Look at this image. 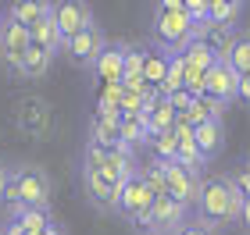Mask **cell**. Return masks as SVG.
Here are the masks:
<instances>
[{
	"instance_id": "8d00e7d4",
	"label": "cell",
	"mask_w": 250,
	"mask_h": 235,
	"mask_svg": "<svg viewBox=\"0 0 250 235\" xmlns=\"http://www.w3.org/2000/svg\"><path fill=\"white\" fill-rule=\"evenodd\" d=\"M0 235H4V232H0Z\"/></svg>"
},
{
	"instance_id": "4fadbf2b",
	"label": "cell",
	"mask_w": 250,
	"mask_h": 235,
	"mask_svg": "<svg viewBox=\"0 0 250 235\" xmlns=\"http://www.w3.org/2000/svg\"><path fill=\"white\" fill-rule=\"evenodd\" d=\"M236 82H240V75L229 68V61L214 57V64H211L208 72H204V86H200V93H208V96H214V100H222V104H232V100H236Z\"/></svg>"
},
{
	"instance_id": "9c48e42d",
	"label": "cell",
	"mask_w": 250,
	"mask_h": 235,
	"mask_svg": "<svg viewBox=\"0 0 250 235\" xmlns=\"http://www.w3.org/2000/svg\"><path fill=\"white\" fill-rule=\"evenodd\" d=\"M79 178H83V193H86L89 203H93L100 214H115V207H118V193H122V182H111L107 175L93 171L89 164H83Z\"/></svg>"
},
{
	"instance_id": "cb8c5ba5",
	"label": "cell",
	"mask_w": 250,
	"mask_h": 235,
	"mask_svg": "<svg viewBox=\"0 0 250 235\" xmlns=\"http://www.w3.org/2000/svg\"><path fill=\"white\" fill-rule=\"evenodd\" d=\"M222 61H229V68L236 75H250V36H247V29H240V36L232 39V47Z\"/></svg>"
},
{
	"instance_id": "836d02e7",
	"label": "cell",
	"mask_w": 250,
	"mask_h": 235,
	"mask_svg": "<svg viewBox=\"0 0 250 235\" xmlns=\"http://www.w3.org/2000/svg\"><path fill=\"white\" fill-rule=\"evenodd\" d=\"M4 189H7V164L0 161V203H4Z\"/></svg>"
},
{
	"instance_id": "3957f363",
	"label": "cell",
	"mask_w": 250,
	"mask_h": 235,
	"mask_svg": "<svg viewBox=\"0 0 250 235\" xmlns=\"http://www.w3.org/2000/svg\"><path fill=\"white\" fill-rule=\"evenodd\" d=\"M189 21H193V15L183 7H157L154 18H150L154 43L165 47L168 54H179L189 43Z\"/></svg>"
},
{
	"instance_id": "1f68e13d",
	"label": "cell",
	"mask_w": 250,
	"mask_h": 235,
	"mask_svg": "<svg viewBox=\"0 0 250 235\" xmlns=\"http://www.w3.org/2000/svg\"><path fill=\"white\" fill-rule=\"evenodd\" d=\"M232 178V185L240 189L243 196H250V182H247V167H236V175H229Z\"/></svg>"
},
{
	"instance_id": "d6a6232c",
	"label": "cell",
	"mask_w": 250,
	"mask_h": 235,
	"mask_svg": "<svg viewBox=\"0 0 250 235\" xmlns=\"http://www.w3.org/2000/svg\"><path fill=\"white\" fill-rule=\"evenodd\" d=\"M0 232H4V235H25V232H21V228H18V225H15L11 217L4 221V225H0Z\"/></svg>"
},
{
	"instance_id": "f1b7e54d",
	"label": "cell",
	"mask_w": 250,
	"mask_h": 235,
	"mask_svg": "<svg viewBox=\"0 0 250 235\" xmlns=\"http://www.w3.org/2000/svg\"><path fill=\"white\" fill-rule=\"evenodd\" d=\"M143 100H146V93H136V89H125V86H122L118 114H143Z\"/></svg>"
},
{
	"instance_id": "8992f818",
	"label": "cell",
	"mask_w": 250,
	"mask_h": 235,
	"mask_svg": "<svg viewBox=\"0 0 250 235\" xmlns=\"http://www.w3.org/2000/svg\"><path fill=\"white\" fill-rule=\"evenodd\" d=\"M150 203H154V189L140 178V171H136V175H129V178L122 182V193H118V207H115V214H122L136 232H140V228H143V221H146V214H150Z\"/></svg>"
},
{
	"instance_id": "603a6c76",
	"label": "cell",
	"mask_w": 250,
	"mask_h": 235,
	"mask_svg": "<svg viewBox=\"0 0 250 235\" xmlns=\"http://www.w3.org/2000/svg\"><path fill=\"white\" fill-rule=\"evenodd\" d=\"M29 43H36V47L50 50V54L61 50V32H58V25H54L50 15H43L40 21H32V25H29Z\"/></svg>"
},
{
	"instance_id": "30bf717a",
	"label": "cell",
	"mask_w": 250,
	"mask_h": 235,
	"mask_svg": "<svg viewBox=\"0 0 250 235\" xmlns=\"http://www.w3.org/2000/svg\"><path fill=\"white\" fill-rule=\"evenodd\" d=\"M50 18L58 25L61 39L72 36V32L93 25V4L89 0H50Z\"/></svg>"
},
{
	"instance_id": "d4e9b609",
	"label": "cell",
	"mask_w": 250,
	"mask_h": 235,
	"mask_svg": "<svg viewBox=\"0 0 250 235\" xmlns=\"http://www.w3.org/2000/svg\"><path fill=\"white\" fill-rule=\"evenodd\" d=\"M240 21H232V25H211L208 29V36H204V39H208V47L214 50V57H225V54H229V47H232V39L236 36H240Z\"/></svg>"
},
{
	"instance_id": "44dd1931",
	"label": "cell",
	"mask_w": 250,
	"mask_h": 235,
	"mask_svg": "<svg viewBox=\"0 0 250 235\" xmlns=\"http://www.w3.org/2000/svg\"><path fill=\"white\" fill-rule=\"evenodd\" d=\"M118 136H122L125 146L140 150V146H146V139H150V128H146L143 114H118Z\"/></svg>"
},
{
	"instance_id": "7402d4cb",
	"label": "cell",
	"mask_w": 250,
	"mask_h": 235,
	"mask_svg": "<svg viewBox=\"0 0 250 235\" xmlns=\"http://www.w3.org/2000/svg\"><path fill=\"white\" fill-rule=\"evenodd\" d=\"M4 15L29 29L32 21H40L43 15H50V0H11V7L4 11Z\"/></svg>"
},
{
	"instance_id": "d6986e66",
	"label": "cell",
	"mask_w": 250,
	"mask_h": 235,
	"mask_svg": "<svg viewBox=\"0 0 250 235\" xmlns=\"http://www.w3.org/2000/svg\"><path fill=\"white\" fill-rule=\"evenodd\" d=\"M125 47L129 43H107L104 50H100V57L93 61V72L100 82H122V57H125Z\"/></svg>"
},
{
	"instance_id": "7c38bea8",
	"label": "cell",
	"mask_w": 250,
	"mask_h": 235,
	"mask_svg": "<svg viewBox=\"0 0 250 235\" xmlns=\"http://www.w3.org/2000/svg\"><path fill=\"white\" fill-rule=\"evenodd\" d=\"M200 171H189L179 161H165V185H168V196H175L179 203H186L193 210V199H197V189H200Z\"/></svg>"
},
{
	"instance_id": "83f0119b",
	"label": "cell",
	"mask_w": 250,
	"mask_h": 235,
	"mask_svg": "<svg viewBox=\"0 0 250 235\" xmlns=\"http://www.w3.org/2000/svg\"><path fill=\"white\" fill-rule=\"evenodd\" d=\"M140 72H143V47L140 43H129V47H125V57H122V78H136Z\"/></svg>"
},
{
	"instance_id": "7a4b0ae2",
	"label": "cell",
	"mask_w": 250,
	"mask_h": 235,
	"mask_svg": "<svg viewBox=\"0 0 250 235\" xmlns=\"http://www.w3.org/2000/svg\"><path fill=\"white\" fill-rule=\"evenodd\" d=\"M54 182L47 175V167L40 164H18L7 167V189H4V203H25V207H50Z\"/></svg>"
},
{
	"instance_id": "484cf974",
	"label": "cell",
	"mask_w": 250,
	"mask_h": 235,
	"mask_svg": "<svg viewBox=\"0 0 250 235\" xmlns=\"http://www.w3.org/2000/svg\"><path fill=\"white\" fill-rule=\"evenodd\" d=\"M118 96H122V82H100L97 114H118Z\"/></svg>"
},
{
	"instance_id": "6da1fadb",
	"label": "cell",
	"mask_w": 250,
	"mask_h": 235,
	"mask_svg": "<svg viewBox=\"0 0 250 235\" xmlns=\"http://www.w3.org/2000/svg\"><path fill=\"white\" fill-rule=\"evenodd\" d=\"M193 217L211 228L247 225V196L232 185L229 175H208L200 178L197 199H193Z\"/></svg>"
},
{
	"instance_id": "ffe728a7",
	"label": "cell",
	"mask_w": 250,
	"mask_h": 235,
	"mask_svg": "<svg viewBox=\"0 0 250 235\" xmlns=\"http://www.w3.org/2000/svg\"><path fill=\"white\" fill-rule=\"evenodd\" d=\"M168 61H172V54H168L165 47H157V43H154V47H143V82L146 86H161V78H165V72H168Z\"/></svg>"
},
{
	"instance_id": "4316f807",
	"label": "cell",
	"mask_w": 250,
	"mask_h": 235,
	"mask_svg": "<svg viewBox=\"0 0 250 235\" xmlns=\"http://www.w3.org/2000/svg\"><path fill=\"white\" fill-rule=\"evenodd\" d=\"M146 150H150V157H157V161H172V157H175V136H172V128L150 136V139H146Z\"/></svg>"
},
{
	"instance_id": "277c9868",
	"label": "cell",
	"mask_w": 250,
	"mask_h": 235,
	"mask_svg": "<svg viewBox=\"0 0 250 235\" xmlns=\"http://www.w3.org/2000/svg\"><path fill=\"white\" fill-rule=\"evenodd\" d=\"M15 128L21 132V136H29V139H47L50 136V128H54V110L50 104L43 96H18L15 100Z\"/></svg>"
},
{
	"instance_id": "4dcf8cb0",
	"label": "cell",
	"mask_w": 250,
	"mask_h": 235,
	"mask_svg": "<svg viewBox=\"0 0 250 235\" xmlns=\"http://www.w3.org/2000/svg\"><path fill=\"white\" fill-rule=\"evenodd\" d=\"M165 100H168V104H172V110L179 114V110H186V107H189V100H193V93H189V89H175V93H168Z\"/></svg>"
},
{
	"instance_id": "ba28073f",
	"label": "cell",
	"mask_w": 250,
	"mask_h": 235,
	"mask_svg": "<svg viewBox=\"0 0 250 235\" xmlns=\"http://www.w3.org/2000/svg\"><path fill=\"white\" fill-rule=\"evenodd\" d=\"M189 217V207L186 203H179L175 196H154V203H150V214H146V221H143V228L140 232H146V235H172L183 221Z\"/></svg>"
},
{
	"instance_id": "5bb4252c",
	"label": "cell",
	"mask_w": 250,
	"mask_h": 235,
	"mask_svg": "<svg viewBox=\"0 0 250 235\" xmlns=\"http://www.w3.org/2000/svg\"><path fill=\"white\" fill-rule=\"evenodd\" d=\"M193 143H197L204 164H211L225 150V118H208L200 125H193Z\"/></svg>"
},
{
	"instance_id": "ac0fdd59",
	"label": "cell",
	"mask_w": 250,
	"mask_h": 235,
	"mask_svg": "<svg viewBox=\"0 0 250 235\" xmlns=\"http://www.w3.org/2000/svg\"><path fill=\"white\" fill-rule=\"evenodd\" d=\"M7 217L25 232V235H40L50 225V207H25V203H7Z\"/></svg>"
},
{
	"instance_id": "d590c367",
	"label": "cell",
	"mask_w": 250,
	"mask_h": 235,
	"mask_svg": "<svg viewBox=\"0 0 250 235\" xmlns=\"http://www.w3.org/2000/svg\"><path fill=\"white\" fill-rule=\"evenodd\" d=\"M157 7H183V0H157ZM186 11V7H183Z\"/></svg>"
},
{
	"instance_id": "e0dca14e",
	"label": "cell",
	"mask_w": 250,
	"mask_h": 235,
	"mask_svg": "<svg viewBox=\"0 0 250 235\" xmlns=\"http://www.w3.org/2000/svg\"><path fill=\"white\" fill-rule=\"evenodd\" d=\"M54 57H58V54H50V50L36 47V43H29V50L21 54V61H18L15 75H18V78H25V82H40V78H47V75H50Z\"/></svg>"
},
{
	"instance_id": "52a82bcc",
	"label": "cell",
	"mask_w": 250,
	"mask_h": 235,
	"mask_svg": "<svg viewBox=\"0 0 250 235\" xmlns=\"http://www.w3.org/2000/svg\"><path fill=\"white\" fill-rule=\"evenodd\" d=\"M83 164H89V167H93V171H100V175H107L111 182H125L129 175L140 171V161H136V153L104 150V146H93V143H86Z\"/></svg>"
},
{
	"instance_id": "9a60e30c",
	"label": "cell",
	"mask_w": 250,
	"mask_h": 235,
	"mask_svg": "<svg viewBox=\"0 0 250 235\" xmlns=\"http://www.w3.org/2000/svg\"><path fill=\"white\" fill-rule=\"evenodd\" d=\"M89 143L93 146H104V150H122V153H136L132 146H125L122 136H118V114H97L89 118Z\"/></svg>"
},
{
	"instance_id": "2e32d148",
	"label": "cell",
	"mask_w": 250,
	"mask_h": 235,
	"mask_svg": "<svg viewBox=\"0 0 250 235\" xmlns=\"http://www.w3.org/2000/svg\"><path fill=\"white\" fill-rule=\"evenodd\" d=\"M172 136H175V157H172V161H179L183 167H189V171H200L204 175V157L197 150V143H193V125H186V121L175 118Z\"/></svg>"
},
{
	"instance_id": "8fae6325",
	"label": "cell",
	"mask_w": 250,
	"mask_h": 235,
	"mask_svg": "<svg viewBox=\"0 0 250 235\" xmlns=\"http://www.w3.org/2000/svg\"><path fill=\"white\" fill-rule=\"evenodd\" d=\"M25 50H29V29L11 21L7 15H0V61H4V68L15 72Z\"/></svg>"
},
{
	"instance_id": "5b68a950",
	"label": "cell",
	"mask_w": 250,
	"mask_h": 235,
	"mask_svg": "<svg viewBox=\"0 0 250 235\" xmlns=\"http://www.w3.org/2000/svg\"><path fill=\"white\" fill-rule=\"evenodd\" d=\"M107 43H111L107 32L93 21V25L79 29V32H72V36H64L61 39V54L75 64V68H93V61L100 57V50H104Z\"/></svg>"
},
{
	"instance_id": "e575fe53",
	"label": "cell",
	"mask_w": 250,
	"mask_h": 235,
	"mask_svg": "<svg viewBox=\"0 0 250 235\" xmlns=\"http://www.w3.org/2000/svg\"><path fill=\"white\" fill-rule=\"evenodd\" d=\"M40 235H68V232H64V228L58 225V221H50V225H47V228H43Z\"/></svg>"
},
{
	"instance_id": "f546056e",
	"label": "cell",
	"mask_w": 250,
	"mask_h": 235,
	"mask_svg": "<svg viewBox=\"0 0 250 235\" xmlns=\"http://www.w3.org/2000/svg\"><path fill=\"white\" fill-rule=\"evenodd\" d=\"M172 235H218V228L204 225V221H197V217H193V221L186 217V221H183V225H179V228H175Z\"/></svg>"
}]
</instances>
